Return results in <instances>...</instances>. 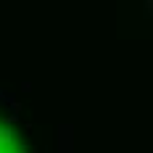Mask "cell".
<instances>
[{
	"label": "cell",
	"mask_w": 153,
	"mask_h": 153,
	"mask_svg": "<svg viewBox=\"0 0 153 153\" xmlns=\"http://www.w3.org/2000/svg\"><path fill=\"white\" fill-rule=\"evenodd\" d=\"M0 153H27L24 137L8 114L0 111Z\"/></svg>",
	"instance_id": "1"
}]
</instances>
